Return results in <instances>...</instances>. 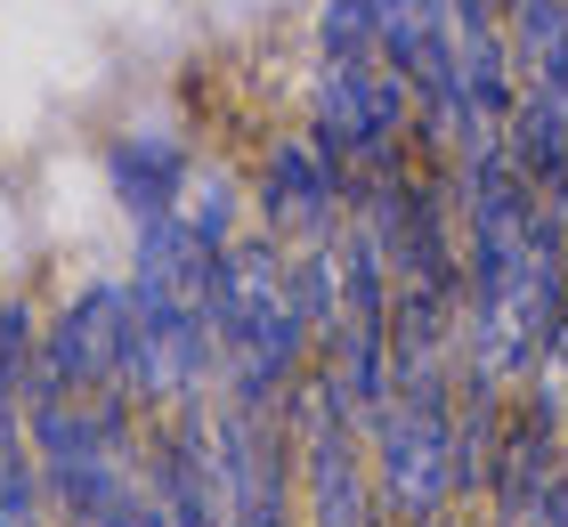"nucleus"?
Wrapping results in <instances>:
<instances>
[{"label": "nucleus", "instance_id": "f257e3e1", "mask_svg": "<svg viewBox=\"0 0 568 527\" xmlns=\"http://www.w3.org/2000/svg\"><path fill=\"white\" fill-rule=\"evenodd\" d=\"M212 341H220V398L244 406H284L301 365L317 357L293 284H284V244L276 235H236L212 276Z\"/></svg>", "mask_w": 568, "mask_h": 527}, {"label": "nucleus", "instance_id": "f03ea898", "mask_svg": "<svg viewBox=\"0 0 568 527\" xmlns=\"http://www.w3.org/2000/svg\"><path fill=\"white\" fill-rule=\"evenodd\" d=\"M366 470L390 527H430L455 504V389H390L366 422Z\"/></svg>", "mask_w": 568, "mask_h": 527}, {"label": "nucleus", "instance_id": "7ed1b4c3", "mask_svg": "<svg viewBox=\"0 0 568 527\" xmlns=\"http://www.w3.org/2000/svg\"><path fill=\"white\" fill-rule=\"evenodd\" d=\"M90 389H114V398L139 406V308H131V284H90V293H73L41 325L33 398H90Z\"/></svg>", "mask_w": 568, "mask_h": 527}, {"label": "nucleus", "instance_id": "20e7f679", "mask_svg": "<svg viewBox=\"0 0 568 527\" xmlns=\"http://www.w3.org/2000/svg\"><path fill=\"white\" fill-rule=\"evenodd\" d=\"M308 139H317L342 171L374 163V154H398V146H415V90H406L382 58H366V65H317Z\"/></svg>", "mask_w": 568, "mask_h": 527}, {"label": "nucleus", "instance_id": "39448f33", "mask_svg": "<svg viewBox=\"0 0 568 527\" xmlns=\"http://www.w3.org/2000/svg\"><path fill=\"white\" fill-rule=\"evenodd\" d=\"M252 203H261V235H276L284 252L325 244L349 211V171L308 139V130H284L261 154V179H252Z\"/></svg>", "mask_w": 568, "mask_h": 527}, {"label": "nucleus", "instance_id": "423d86ee", "mask_svg": "<svg viewBox=\"0 0 568 527\" xmlns=\"http://www.w3.org/2000/svg\"><path fill=\"white\" fill-rule=\"evenodd\" d=\"M187 146L171 139V130H122V139L106 146V188L114 203L131 211V220H163V211L179 203V188H187Z\"/></svg>", "mask_w": 568, "mask_h": 527}, {"label": "nucleus", "instance_id": "0eeeda50", "mask_svg": "<svg viewBox=\"0 0 568 527\" xmlns=\"http://www.w3.org/2000/svg\"><path fill=\"white\" fill-rule=\"evenodd\" d=\"M504 154H511V171L528 179V188H560V171H568V90L552 82H520V98H511V114H504Z\"/></svg>", "mask_w": 568, "mask_h": 527}, {"label": "nucleus", "instance_id": "6e6552de", "mask_svg": "<svg viewBox=\"0 0 568 527\" xmlns=\"http://www.w3.org/2000/svg\"><path fill=\"white\" fill-rule=\"evenodd\" d=\"M504 41L520 82L568 90V0H504Z\"/></svg>", "mask_w": 568, "mask_h": 527}, {"label": "nucleus", "instance_id": "1a4fd4ad", "mask_svg": "<svg viewBox=\"0 0 568 527\" xmlns=\"http://www.w3.org/2000/svg\"><path fill=\"white\" fill-rule=\"evenodd\" d=\"M33 374H41V308L24 293H0V430H24Z\"/></svg>", "mask_w": 568, "mask_h": 527}, {"label": "nucleus", "instance_id": "9d476101", "mask_svg": "<svg viewBox=\"0 0 568 527\" xmlns=\"http://www.w3.org/2000/svg\"><path fill=\"white\" fill-rule=\"evenodd\" d=\"M284 284H293V308H301L308 341H325L333 325H342V252H333V235L284 252Z\"/></svg>", "mask_w": 568, "mask_h": 527}, {"label": "nucleus", "instance_id": "9b49d317", "mask_svg": "<svg viewBox=\"0 0 568 527\" xmlns=\"http://www.w3.org/2000/svg\"><path fill=\"white\" fill-rule=\"evenodd\" d=\"M0 527H58L49 511V487H41V463L24 430H0Z\"/></svg>", "mask_w": 568, "mask_h": 527}, {"label": "nucleus", "instance_id": "f8f14e48", "mask_svg": "<svg viewBox=\"0 0 568 527\" xmlns=\"http://www.w3.org/2000/svg\"><path fill=\"white\" fill-rule=\"evenodd\" d=\"M179 227L195 235V244H236V179L227 171H187V188H179Z\"/></svg>", "mask_w": 568, "mask_h": 527}, {"label": "nucleus", "instance_id": "ddd939ff", "mask_svg": "<svg viewBox=\"0 0 568 527\" xmlns=\"http://www.w3.org/2000/svg\"><path fill=\"white\" fill-rule=\"evenodd\" d=\"M317 58L325 65H366V58H382V9H374V0H325Z\"/></svg>", "mask_w": 568, "mask_h": 527}, {"label": "nucleus", "instance_id": "4468645a", "mask_svg": "<svg viewBox=\"0 0 568 527\" xmlns=\"http://www.w3.org/2000/svg\"><path fill=\"white\" fill-rule=\"evenodd\" d=\"M455 24H504V0H447Z\"/></svg>", "mask_w": 568, "mask_h": 527}, {"label": "nucleus", "instance_id": "2eb2a0df", "mask_svg": "<svg viewBox=\"0 0 568 527\" xmlns=\"http://www.w3.org/2000/svg\"><path fill=\"white\" fill-rule=\"evenodd\" d=\"M552 211H560V227H568V171H560V188H552Z\"/></svg>", "mask_w": 568, "mask_h": 527}, {"label": "nucleus", "instance_id": "dca6fc26", "mask_svg": "<svg viewBox=\"0 0 568 527\" xmlns=\"http://www.w3.org/2000/svg\"><path fill=\"white\" fill-rule=\"evenodd\" d=\"M471 527H487V519H471Z\"/></svg>", "mask_w": 568, "mask_h": 527}]
</instances>
